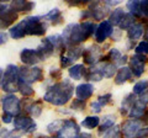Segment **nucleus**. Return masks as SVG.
I'll return each mask as SVG.
<instances>
[{
  "instance_id": "nucleus-1",
  "label": "nucleus",
  "mask_w": 148,
  "mask_h": 138,
  "mask_svg": "<svg viewBox=\"0 0 148 138\" xmlns=\"http://www.w3.org/2000/svg\"><path fill=\"white\" fill-rule=\"evenodd\" d=\"M48 27V22L43 19L42 15H29L10 27L8 33L12 40H22L27 36L43 37L47 33Z\"/></svg>"
},
{
  "instance_id": "nucleus-2",
  "label": "nucleus",
  "mask_w": 148,
  "mask_h": 138,
  "mask_svg": "<svg viewBox=\"0 0 148 138\" xmlns=\"http://www.w3.org/2000/svg\"><path fill=\"white\" fill-rule=\"evenodd\" d=\"M74 83L69 78H63L62 80L52 83L47 88H45L42 96L43 102L49 104L56 107H63L71 104L74 96Z\"/></svg>"
},
{
  "instance_id": "nucleus-3",
  "label": "nucleus",
  "mask_w": 148,
  "mask_h": 138,
  "mask_svg": "<svg viewBox=\"0 0 148 138\" xmlns=\"http://www.w3.org/2000/svg\"><path fill=\"white\" fill-rule=\"evenodd\" d=\"M98 24L94 21H83V22H71L64 26L61 36L63 37L66 47L71 46H83L88 40L94 37Z\"/></svg>"
},
{
  "instance_id": "nucleus-4",
  "label": "nucleus",
  "mask_w": 148,
  "mask_h": 138,
  "mask_svg": "<svg viewBox=\"0 0 148 138\" xmlns=\"http://www.w3.org/2000/svg\"><path fill=\"white\" fill-rule=\"evenodd\" d=\"M111 12V9L104 4V1L96 0V1H89L85 9H82L79 12V20L83 21H94L101 22L108 20V17Z\"/></svg>"
},
{
  "instance_id": "nucleus-5",
  "label": "nucleus",
  "mask_w": 148,
  "mask_h": 138,
  "mask_svg": "<svg viewBox=\"0 0 148 138\" xmlns=\"http://www.w3.org/2000/svg\"><path fill=\"white\" fill-rule=\"evenodd\" d=\"M18 80H20V66L15 63H9L4 69L0 90L4 94H16Z\"/></svg>"
},
{
  "instance_id": "nucleus-6",
  "label": "nucleus",
  "mask_w": 148,
  "mask_h": 138,
  "mask_svg": "<svg viewBox=\"0 0 148 138\" xmlns=\"http://www.w3.org/2000/svg\"><path fill=\"white\" fill-rule=\"evenodd\" d=\"M108 48L110 49L109 43H104V44L92 43L90 46H88V47H84L83 56H82L83 64H84L85 67L95 66L96 63H99L101 61V58H103V56L105 54Z\"/></svg>"
},
{
  "instance_id": "nucleus-7",
  "label": "nucleus",
  "mask_w": 148,
  "mask_h": 138,
  "mask_svg": "<svg viewBox=\"0 0 148 138\" xmlns=\"http://www.w3.org/2000/svg\"><path fill=\"white\" fill-rule=\"evenodd\" d=\"M12 127L14 130L17 131L18 133H21L22 136H32L38 130L37 122L25 112H21L14 118Z\"/></svg>"
},
{
  "instance_id": "nucleus-8",
  "label": "nucleus",
  "mask_w": 148,
  "mask_h": 138,
  "mask_svg": "<svg viewBox=\"0 0 148 138\" xmlns=\"http://www.w3.org/2000/svg\"><path fill=\"white\" fill-rule=\"evenodd\" d=\"M0 110L3 113H9L16 117L22 112L21 99L16 94H4L0 98Z\"/></svg>"
},
{
  "instance_id": "nucleus-9",
  "label": "nucleus",
  "mask_w": 148,
  "mask_h": 138,
  "mask_svg": "<svg viewBox=\"0 0 148 138\" xmlns=\"http://www.w3.org/2000/svg\"><path fill=\"white\" fill-rule=\"evenodd\" d=\"M84 46H71L67 47L63 53L59 54V67L62 69H68L79 61L83 56Z\"/></svg>"
},
{
  "instance_id": "nucleus-10",
  "label": "nucleus",
  "mask_w": 148,
  "mask_h": 138,
  "mask_svg": "<svg viewBox=\"0 0 148 138\" xmlns=\"http://www.w3.org/2000/svg\"><path fill=\"white\" fill-rule=\"evenodd\" d=\"M20 80H24L29 84L34 85L37 83L45 81V69L40 66L35 67H20Z\"/></svg>"
},
{
  "instance_id": "nucleus-11",
  "label": "nucleus",
  "mask_w": 148,
  "mask_h": 138,
  "mask_svg": "<svg viewBox=\"0 0 148 138\" xmlns=\"http://www.w3.org/2000/svg\"><path fill=\"white\" fill-rule=\"evenodd\" d=\"M80 125L74 117H63L62 127L56 135L54 138H77L80 132Z\"/></svg>"
},
{
  "instance_id": "nucleus-12",
  "label": "nucleus",
  "mask_w": 148,
  "mask_h": 138,
  "mask_svg": "<svg viewBox=\"0 0 148 138\" xmlns=\"http://www.w3.org/2000/svg\"><path fill=\"white\" fill-rule=\"evenodd\" d=\"M22 112L29 115L32 118H38L43 113L45 102L42 99H21Z\"/></svg>"
},
{
  "instance_id": "nucleus-13",
  "label": "nucleus",
  "mask_w": 148,
  "mask_h": 138,
  "mask_svg": "<svg viewBox=\"0 0 148 138\" xmlns=\"http://www.w3.org/2000/svg\"><path fill=\"white\" fill-rule=\"evenodd\" d=\"M148 64V56L133 53L128 58V68L131 69L133 78H141L146 73V67Z\"/></svg>"
},
{
  "instance_id": "nucleus-14",
  "label": "nucleus",
  "mask_w": 148,
  "mask_h": 138,
  "mask_svg": "<svg viewBox=\"0 0 148 138\" xmlns=\"http://www.w3.org/2000/svg\"><path fill=\"white\" fill-rule=\"evenodd\" d=\"M128 54L127 53H123L122 51H120L119 48L114 47V48H110L109 51H106V53L103 56L101 61L103 62H111L114 63L117 68L120 67H125L128 64Z\"/></svg>"
},
{
  "instance_id": "nucleus-15",
  "label": "nucleus",
  "mask_w": 148,
  "mask_h": 138,
  "mask_svg": "<svg viewBox=\"0 0 148 138\" xmlns=\"http://www.w3.org/2000/svg\"><path fill=\"white\" fill-rule=\"evenodd\" d=\"M115 27L110 24L109 20H104L98 24L94 33V41L96 44H104L108 41L114 32Z\"/></svg>"
},
{
  "instance_id": "nucleus-16",
  "label": "nucleus",
  "mask_w": 148,
  "mask_h": 138,
  "mask_svg": "<svg viewBox=\"0 0 148 138\" xmlns=\"http://www.w3.org/2000/svg\"><path fill=\"white\" fill-rule=\"evenodd\" d=\"M18 58H20L22 66L25 67H35V66H38V63L42 62V58H41L40 53L37 52V49L29 48V47H25L20 51Z\"/></svg>"
},
{
  "instance_id": "nucleus-17",
  "label": "nucleus",
  "mask_w": 148,
  "mask_h": 138,
  "mask_svg": "<svg viewBox=\"0 0 148 138\" xmlns=\"http://www.w3.org/2000/svg\"><path fill=\"white\" fill-rule=\"evenodd\" d=\"M143 127V123L141 120H133V118H126L120 123L121 133L123 138H135L137 132Z\"/></svg>"
},
{
  "instance_id": "nucleus-18",
  "label": "nucleus",
  "mask_w": 148,
  "mask_h": 138,
  "mask_svg": "<svg viewBox=\"0 0 148 138\" xmlns=\"http://www.w3.org/2000/svg\"><path fill=\"white\" fill-rule=\"evenodd\" d=\"M36 49L40 53L41 58H42V62H46L47 59L52 58L54 54H57V49H56L54 44L52 43V41L49 40L48 36H46L41 40V42L36 47Z\"/></svg>"
},
{
  "instance_id": "nucleus-19",
  "label": "nucleus",
  "mask_w": 148,
  "mask_h": 138,
  "mask_svg": "<svg viewBox=\"0 0 148 138\" xmlns=\"http://www.w3.org/2000/svg\"><path fill=\"white\" fill-rule=\"evenodd\" d=\"M95 85L91 84V83H88V81H83L79 83L77 86H75V90H74V95H75V99L78 100H82V101H89L92 95L95 93Z\"/></svg>"
},
{
  "instance_id": "nucleus-20",
  "label": "nucleus",
  "mask_w": 148,
  "mask_h": 138,
  "mask_svg": "<svg viewBox=\"0 0 148 138\" xmlns=\"http://www.w3.org/2000/svg\"><path fill=\"white\" fill-rule=\"evenodd\" d=\"M18 16L20 15L9 6V9H6L4 12L0 14V31H5L12 27L17 22Z\"/></svg>"
},
{
  "instance_id": "nucleus-21",
  "label": "nucleus",
  "mask_w": 148,
  "mask_h": 138,
  "mask_svg": "<svg viewBox=\"0 0 148 138\" xmlns=\"http://www.w3.org/2000/svg\"><path fill=\"white\" fill-rule=\"evenodd\" d=\"M117 125V116L115 113H106L101 117V122L99 128L96 130V135L98 137H103L108 131H110L111 128H114Z\"/></svg>"
},
{
  "instance_id": "nucleus-22",
  "label": "nucleus",
  "mask_w": 148,
  "mask_h": 138,
  "mask_svg": "<svg viewBox=\"0 0 148 138\" xmlns=\"http://www.w3.org/2000/svg\"><path fill=\"white\" fill-rule=\"evenodd\" d=\"M9 6H10L15 12H17L18 15H20V14H24V15L29 16V14H31L35 10L36 3L35 1H25V0H15V1L9 3Z\"/></svg>"
},
{
  "instance_id": "nucleus-23",
  "label": "nucleus",
  "mask_w": 148,
  "mask_h": 138,
  "mask_svg": "<svg viewBox=\"0 0 148 138\" xmlns=\"http://www.w3.org/2000/svg\"><path fill=\"white\" fill-rule=\"evenodd\" d=\"M42 17L48 22V25L51 26H54L57 27L59 25H63L64 24V15H63V11L61 10L59 8H52L48 12H46L42 15Z\"/></svg>"
},
{
  "instance_id": "nucleus-24",
  "label": "nucleus",
  "mask_w": 148,
  "mask_h": 138,
  "mask_svg": "<svg viewBox=\"0 0 148 138\" xmlns=\"http://www.w3.org/2000/svg\"><path fill=\"white\" fill-rule=\"evenodd\" d=\"M128 81H133V74H132L131 69L128 68V66L120 67L114 77V84L115 85H123Z\"/></svg>"
},
{
  "instance_id": "nucleus-25",
  "label": "nucleus",
  "mask_w": 148,
  "mask_h": 138,
  "mask_svg": "<svg viewBox=\"0 0 148 138\" xmlns=\"http://www.w3.org/2000/svg\"><path fill=\"white\" fill-rule=\"evenodd\" d=\"M84 80L88 83H91V84H95V83H100L104 80V75L103 72H101V68L99 66V63H96L95 66L88 67L86 68V74Z\"/></svg>"
},
{
  "instance_id": "nucleus-26",
  "label": "nucleus",
  "mask_w": 148,
  "mask_h": 138,
  "mask_svg": "<svg viewBox=\"0 0 148 138\" xmlns=\"http://www.w3.org/2000/svg\"><path fill=\"white\" fill-rule=\"evenodd\" d=\"M143 36H145V27H143V25L140 24V22L135 24L126 31V38L130 42L138 43L143 38Z\"/></svg>"
},
{
  "instance_id": "nucleus-27",
  "label": "nucleus",
  "mask_w": 148,
  "mask_h": 138,
  "mask_svg": "<svg viewBox=\"0 0 148 138\" xmlns=\"http://www.w3.org/2000/svg\"><path fill=\"white\" fill-rule=\"evenodd\" d=\"M86 68L83 63H75L71 68H68V78L72 81H80L85 78L86 74Z\"/></svg>"
},
{
  "instance_id": "nucleus-28",
  "label": "nucleus",
  "mask_w": 148,
  "mask_h": 138,
  "mask_svg": "<svg viewBox=\"0 0 148 138\" xmlns=\"http://www.w3.org/2000/svg\"><path fill=\"white\" fill-rule=\"evenodd\" d=\"M137 101V98L132 93L126 94L121 100V104H120L119 107V113L121 117H127V115L130 112V110L132 109V106L135 105V102Z\"/></svg>"
},
{
  "instance_id": "nucleus-29",
  "label": "nucleus",
  "mask_w": 148,
  "mask_h": 138,
  "mask_svg": "<svg viewBox=\"0 0 148 138\" xmlns=\"http://www.w3.org/2000/svg\"><path fill=\"white\" fill-rule=\"evenodd\" d=\"M100 122H101V117H99L98 115H88L80 121V128L83 127L84 130L86 131H94V130H98L99 126H100Z\"/></svg>"
},
{
  "instance_id": "nucleus-30",
  "label": "nucleus",
  "mask_w": 148,
  "mask_h": 138,
  "mask_svg": "<svg viewBox=\"0 0 148 138\" xmlns=\"http://www.w3.org/2000/svg\"><path fill=\"white\" fill-rule=\"evenodd\" d=\"M148 109V106L146 104H143L141 102L140 100L137 99V101L135 102V105L132 106V109L130 110V112L127 115V117L126 118H133V120H141L142 116H143V113L146 112V110Z\"/></svg>"
},
{
  "instance_id": "nucleus-31",
  "label": "nucleus",
  "mask_w": 148,
  "mask_h": 138,
  "mask_svg": "<svg viewBox=\"0 0 148 138\" xmlns=\"http://www.w3.org/2000/svg\"><path fill=\"white\" fill-rule=\"evenodd\" d=\"M17 93L24 99H32V96H35V94H36V90L34 88V85H31L24 80H18Z\"/></svg>"
},
{
  "instance_id": "nucleus-32",
  "label": "nucleus",
  "mask_w": 148,
  "mask_h": 138,
  "mask_svg": "<svg viewBox=\"0 0 148 138\" xmlns=\"http://www.w3.org/2000/svg\"><path fill=\"white\" fill-rule=\"evenodd\" d=\"M99 66L101 68V72H103L104 79H114V77H115V74H116V72H117V69H119L114 63L100 61L99 62Z\"/></svg>"
},
{
  "instance_id": "nucleus-33",
  "label": "nucleus",
  "mask_w": 148,
  "mask_h": 138,
  "mask_svg": "<svg viewBox=\"0 0 148 138\" xmlns=\"http://www.w3.org/2000/svg\"><path fill=\"white\" fill-rule=\"evenodd\" d=\"M125 14H126V10L122 8V6H119V8H115L111 10L110 15L108 17V20L110 21V24L112 25L114 27H117L120 25V22H121V20L123 19Z\"/></svg>"
},
{
  "instance_id": "nucleus-34",
  "label": "nucleus",
  "mask_w": 148,
  "mask_h": 138,
  "mask_svg": "<svg viewBox=\"0 0 148 138\" xmlns=\"http://www.w3.org/2000/svg\"><path fill=\"white\" fill-rule=\"evenodd\" d=\"M148 91V79H140L133 84V88L131 93L136 96V98H141L143 94Z\"/></svg>"
},
{
  "instance_id": "nucleus-35",
  "label": "nucleus",
  "mask_w": 148,
  "mask_h": 138,
  "mask_svg": "<svg viewBox=\"0 0 148 138\" xmlns=\"http://www.w3.org/2000/svg\"><path fill=\"white\" fill-rule=\"evenodd\" d=\"M137 19L135 16L132 15V14H130L128 11H126V14H125V16H123V19L121 20V22H120V25L116 27V29L119 30H121L122 32L123 31H127L130 27H132L135 24H137Z\"/></svg>"
},
{
  "instance_id": "nucleus-36",
  "label": "nucleus",
  "mask_w": 148,
  "mask_h": 138,
  "mask_svg": "<svg viewBox=\"0 0 148 138\" xmlns=\"http://www.w3.org/2000/svg\"><path fill=\"white\" fill-rule=\"evenodd\" d=\"M62 122H63V118H57V120H53V121H51L48 125L46 126V135L53 137L56 133L61 130Z\"/></svg>"
},
{
  "instance_id": "nucleus-37",
  "label": "nucleus",
  "mask_w": 148,
  "mask_h": 138,
  "mask_svg": "<svg viewBox=\"0 0 148 138\" xmlns=\"http://www.w3.org/2000/svg\"><path fill=\"white\" fill-rule=\"evenodd\" d=\"M88 107V102L86 101H82L78 99H73L71 101V106H69V110L72 112H84Z\"/></svg>"
},
{
  "instance_id": "nucleus-38",
  "label": "nucleus",
  "mask_w": 148,
  "mask_h": 138,
  "mask_svg": "<svg viewBox=\"0 0 148 138\" xmlns=\"http://www.w3.org/2000/svg\"><path fill=\"white\" fill-rule=\"evenodd\" d=\"M48 77L49 80H52L53 83L59 81L63 79V69L61 67H51L48 70Z\"/></svg>"
},
{
  "instance_id": "nucleus-39",
  "label": "nucleus",
  "mask_w": 148,
  "mask_h": 138,
  "mask_svg": "<svg viewBox=\"0 0 148 138\" xmlns=\"http://www.w3.org/2000/svg\"><path fill=\"white\" fill-rule=\"evenodd\" d=\"M96 101H98L100 104V106L104 109V107L109 106V105H111L114 102V94L112 93H104L96 98Z\"/></svg>"
},
{
  "instance_id": "nucleus-40",
  "label": "nucleus",
  "mask_w": 148,
  "mask_h": 138,
  "mask_svg": "<svg viewBox=\"0 0 148 138\" xmlns=\"http://www.w3.org/2000/svg\"><path fill=\"white\" fill-rule=\"evenodd\" d=\"M24 136L21 135V133H18L17 131H15L12 128V130H10V128H0V138H22Z\"/></svg>"
},
{
  "instance_id": "nucleus-41",
  "label": "nucleus",
  "mask_w": 148,
  "mask_h": 138,
  "mask_svg": "<svg viewBox=\"0 0 148 138\" xmlns=\"http://www.w3.org/2000/svg\"><path fill=\"white\" fill-rule=\"evenodd\" d=\"M133 53H137V54H145V56H148V40H142L140 41L135 49H133Z\"/></svg>"
},
{
  "instance_id": "nucleus-42",
  "label": "nucleus",
  "mask_w": 148,
  "mask_h": 138,
  "mask_svg": "<svg viewBox=\"0 0 148 138\" xmlns=\"http://www.w3.org/2000/svg\"><path fill=\"white\" fill-rule=\"evenodd\" d=\"M101 138H123L122 133H121V128H120V125L117 123L114 128H111L110 131L106 132Z\"/></svg>"
},
{
  "instance_id": "nucleus-43",
  "label": "nucleus",
  "mask_w": 148,
  "mask_h": 138,
  "mask_svg": "<svg viewBox=\"0 0 148 138\" xmlns=\"http://www.w3.org/2000/svg\"><path fill=\"white\" fill-rule=\"evenodd\" d=\"M90 0H66V4L69 8H82V6H88Z\"/></svg>"
},
{
  "instance_id": "nucleus-44",
  "label": "nucleus",
  "mask_w": 148,
  "mask_h": 138,
  "mask_svg": "<svg viewBox=\"0 0 148 138\" xmlns=\"http://www.w3.org/2000/svg\"><path fill=\"white\" fill-rule=\"evenodd\" d=\"M89 107H90V111L92 112V115H98V116H99V113L103 112V107L100 106V104L96 100L91 101V102L89 104Z\"/></svg>"
},
{
  "instance_id": "nucleus-45",
  "label": "nucleus",
  "mask_w": 148,
  "mask_h": 138,
  "mask_svg": "<svg viewBox=\"0 0 148 138\" xmlns=\"http://www.w3.org/2000/svg\"><path fill=\"white\" fill-rule=\"evenodd\" d=\"M140 11L142 19L143 17L148 19V0H140Z\"/></svg>"
},
{
  "instance_id": "nucleus-46",
  "label": "nucleus",
  "mask_w": 148,
  "mask_h": 138,
  "mask_svg": "<svg viewBox=\"0 0 148 138\" xmlns=\"http://www.w3.org/2000/svg\"><path fill=\"white\" fill-rule=\"evenodd\" d=\"M14 116H11V115H9V113H1L0 115V121H1L3 125H5V126H9V125H12V122H14Z\"/></svg>"
},
{
  "instance_id": "nucleus-47",
  "label": "nucleus",
  "mask_w": 148,
  "mask_h": 138,
  "mask_svg": "<svg viewBox=\"0 0 148 138\" xmlns=\"http://www.w3.org/2000/svg\"><path fill=\"white\" fill-rule=\"evenodd\" d=\"M122 36H123V32H122L121 30H119V29H116V27H115L112 35H111V37H110V40L112 41V42H119V41H121Z\"/></svg>"
},
{
  "instance_id": "nucleus-48",
  "label": "nucleus",
  "mask_w": 148,
  "mask_h": 138,
  "mask_svg": "<svg viewBox=\"0 0 148 138\" xmlns=\"http://www.w3.org/2000/svg\"><path fill=\"white\" fill-rule=\"evenodd\" d=\"M9 38H10V36H9L8 31H0V46L6 44Z\"/></svg>"
},
{
  "instance_id": "nucleus-49",
  "label": "nucleus",
  "mask_w": 148,
  "mask_h": 138,
  "mask_svg": "<svg viewBox=\"0 0 148 138\" xmlns=\"http://www.w3.org/2000/svg\"><path fill=\"white\" fill-rule=\"evenodd\" d=\"M135 138H148V127L143 126L141 130L137 132V135L135 136Z\"/></svg>"
},
{
  "instance_id": "nucleus-50",
  "label": "nucleus",
  "mask_w": 148,
  "mask_h": 138,
  "mask_svg": "<svg viewBox=\"0 0 148 138\" xmlns=\"http://www.w3.org/2000/svg\"><path fill=\"white\" fill-rule=\"evenodd\" d=\"M77 138H95L94 133H91L89 131H80L79 135L77 136Z\"/></svg>"
},
{
  "instance_id": "nucleus-51",
  "label": "nucleus",
  "mask_w": 148,
  "mask_h": 138,
  "mask_svg": "<svg viewBox=\"0 0 148 138\" xmlns=\"http://www.w3.org/2000/svg\"><path fill=\"white\" fill-rule=\"evenodd\" d=\"M141 121H142V123H143V126L148 127V109L146 110V112L143 113V116H142V118H141Z\"/></svg>"
},
{
  "instance_id": "nucleus-52",
  "label": "nucleus",
  "mask_w": 148,
  "mask_h": 138,
  "mask_svg": "<svg viewBox=\"0 0 148 138\" xmlns=\"http://www.w3.org/2000/svg\"><path fill=\"white\" fill-rule=\"evenodd\" d=\"M51 136L48 135H45V133H36V135H34V137L32 138H49Z\"/></svg>"
},
{
  "instance_id": "nucleus-53",
  "label": "nucleus",
  "mask_w": 148,
  "mask_h": 138,
  "mask_svg": "<svg viewBox=\"0 0 148 138\" xmlns=\"http://www.w3.org/2000/svg\"><path fill=\"white\" fill-rule=\"evenodd\" d=\"M3 74H4V69L0 67V86H1V80H3Z\"/></svg>"
},
{
  "instance_id": "nucleus-54",
  "label": "nucleus",
  "mask_w": 148,
  "mask_h": 138,
  "mask_svg": "<svg viewBox=\"0 0 148 138\" xmlns=\"http://www.w3.org/2000/svg\"><path fill=\"white\" fill-rule=\"evenodd\" d=\"M49 138H54V137H49Z\"/></svg>"
},
{
  "instance_id": "nucleus-55",
  "label": "nucleus",
  "mask_w": 148,
  "mask_h": 138,
  "mask_svg": "<svg viewBox=\"0 0 148 138\" xmlns=\"http://www.w3.org/2000/svg\"><path fill=\"white\" fill-rule=\"evenodd\" d=\"M0 128H1V126H0Z\"/></svg>"
}]
</instances>
